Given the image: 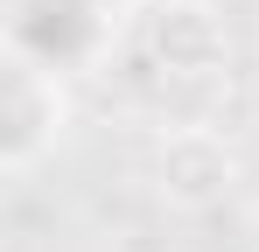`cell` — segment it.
<instances>
[{
    "instance_id": "3957f363",
    "label": "cell",
    "mask_w": 259,
    "mask_h": 252,
    "mask_svg": "<svg viewBox=\"0 0 259 252\" xmlns=\"http://www.w3.org/2000/svg\"><path fill=\"white\" fill-rule=\"evenodd\" d=\"M147 56L175 84H217L231 70V28L210 0H154L147 14Z\"/></svg>"
},
{
    "instance_id": "5b68a950",
    "label": "cell",
    "mask_w": 259,
    "mask_h": 252,
    "mask_svg": "<svg viewBox=\"0 0 259 252\" xmlns=\"http://www.w3.org/2000/svg\"><path fill=\"white\" fill-rule=\"evenodd\" d=\"M91 14H98V21H105V28H126L133 14H147V7H154V0H84Z\"/></svg>"
},
{
    "instance_id": "277c9868",
    "label": "cell",
    "mask_w": 259,
    "mask_h": 252,
    "mask_svg": "<svg viewBox=\"0 0 259 252\" xmlns=\"http://www.w3.org/2000/svg\"><path fill=\"white\" fill-rule=\"evenodd\" d=\"M105 42H112V28L84 0H14V14H7V56H28L56 77L91 63Z\"/></svg>"
},
{
    "instance_id": "7a4b0ae2",
    "label": "cell",
    "mask_w": 259,
    "mask_h": 252,
    "mask_svg": "<svg viewBox=\"0 0 259 252\" xmlns=\"http://www.w3.org/2000/svg\"><path fill=\"white\" fill-rule=\"evenodd\" d=\"M231 189H238V154H231L224 133H210V126L161 133V147H154V196L168 210L203 217V210L231 203Z\"/></svg>"
},
{
    "instance_id": "6da1fadb",
    "label": "cell",
    "mask_w": 259,
    "mask_h": 252,
    "mask_svg": "<svg viewBox=\"0 0 259 252\" xmlns=\"http://www.w3.org/2000/svg\"><path fill=\"white\" fill-rule=\"evenodd\" d=\"M70 126V98H63V77L28 63V56H7V98H0V175H35V168L56 154Z\"/></svg>"
}]
</instances>
